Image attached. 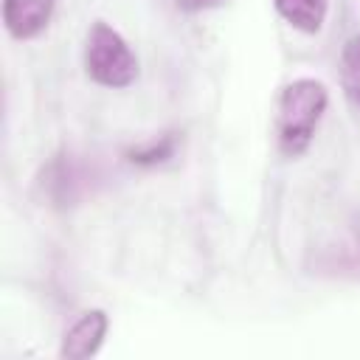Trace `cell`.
Segmentation results:
<instances>
[{"label": "cell", "instance_id": "5", "mask_svg": "<svg viewBox=\"0 0 360 360\" xmlns=\"http://www.w3.org/2000/svg\"><path fill=\"white\" fill-rule=\"evenodd\" d=\"M273 3L276 11L304 34H318L326 22L329 0H273Z\"/></svg>", "mask_w": 360, "mask_h": 360}, {"label": "cell", "instance_id": "4", "mask_svg": "<svg viewBox=\"0 0 360 360\" xmlns=\"http://www.w3.org/2000/svg\"><path fill=\"white\" fill-rule=\"evenodd\" d=\"M56 0H3V22L11 37L31 39L51 22Z\"/></svg>", "mask_w": 360, "mask_h": 360}, {"label": "cell", "instance_id": "7", "mask_svg": "<svg viewBox=\"0 0 360 360\" xmlns=\"http://www.w3.org/2000/svg\"><path fill=\"white\" fill-rule=\"evenodd\" d=\"M225 0H177V8H183V11H208V8H217V6H222Z\"/></svg>", "mask_w": 360, "mask_h": 360}, {"label": "cell", "instance_id": "6", "mask_svg": "<svg viewBox=\"0 0 360 360\" xmlns=\"http://www.w3.org/2000/svg\"><path fill=\"white\" fill-rule=\"evenodd\" d=\"M340 84L346 98L360 110V34H352L340 51Z\"/></svg>", "mask_w": 360, "mask_h": 360}, {"label": "cell", "instance_id": "2", "mask_svg": "<svg viewBox=\"0 0 360 360\" xmlns=\"http://www.w3.org/2000/svg\"><path fill=\"white\" fill-rule=\"evenodd\" d=\"M84 68L87 76L101 87H129L138 79V59L129 51L127 39L107 22H93L84 42Z\"/></svg>", "mask_w": 360, "mask_h": 360}, {"label": "cell", "instance_id": "1", "mask_svg": "<svg viewBox=\"0 0 360 360\" xmlns=\"http://www.w3.org/2000/svg\"><path fill=\"white\" fill-rule=\"evenodd\" d=\"M326 104L329 93L318 79H295L281 90L276 110V138L287 158H298L309 149Z\"/></svg>", "mask_w": 360, "mask_h": 360}, {"label": "cell", "instance_id": "3", "mask_svg": "<svg viewBox=\"0 0 360 360\" xmlns=\"http://www.w3.org/2000/svg\"><path fill=\"white\" fill-rule=\"evenodd\" d=\"M107 315L101 309H90L84 312L68 332H65V340H62V349L59 354L68 357V360H84V357H93L101 343H104V335H107Z\"/></svg>", "mask_w": 360, "mask_h": 360}]
</instances>
